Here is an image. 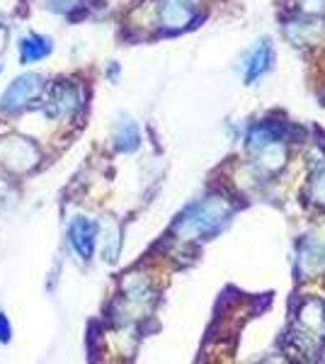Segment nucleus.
Here are the masks:
<instances>
[{
    "mask_svg": "<svg viewBox=\"0 0 325 364\" xmlns=\"http://www.w3.org/2000/svg\"><path fill=\"white\" fill-rule=\"evenodd\" d=\"M228 216H230L228 204L218 197H211V199H204L197 207H192L190 211H185V214L180 216V221H177V231L190 238L211 236V233H216L218 228H221V224Z\"/></svg>",
    "mask_w": 325,
    "mask_h": 364,
    "instance_id": "nucleus-1",
    "label": "nucleus"
},
{
    "mask_svg": "<svg viewBox=\"0 0 325 364\" xmlns=\"http://www.w3.org/2000/svg\"><path fill=\"white\" fill-rule=\"evenodd\" d=\"M41 90H44V78L39 73L20 75L0 95V109H5V112H22V109L32 107V102L41 95Z\"/></svg>",
    "mask_w": 325,
    "mask_h": 364,
    "instance_id": "nucleus-2",
    "label": "nucleus"
},
{
    "mask_svg": "<svg viewBox=\"0 0 325 364\" xmlns=\"http://www.w3.org/2000/svg\"><path fill=\"white\" fill-rule=\"evenodd\" d=\"M0 163L15 173H27L39 163V149L29 139H3L0 141Z\"/></svg>",
    "mask_w": 325,
    "mask_h": 364,
    "instance_id": "nucleus-3",
    "label": "nucleus"
},
{
    "mask_svg": "<svg viewBox=\"0 0 325 364\" xmlns=\"http://www.w3.org/2000/svg\"><path fill=\"white\" fill-rule=\"evenodd\" d=\"M78 100H80V92L75 85H66V83H56L51 87V97L46 102L44 112L49 119H58V117H66L78 107Z\"/></svg>",
    "mask_w": 325,
    "mask_h": 364,
    "instance_id": "nucleus-4",
    "label": "nucleus"
},
{
    "mask_svg": "<svg viewBox=\"0 0 325 364\" xmlns=\"http://www.w3.org/2000/svg\"><path fill=\"white\" fill-rule=\"evenodd\" d=\"M68 236H70V245H73V250L78 252L82 260H90L92 250H95L97 226L92 224V221H87L85 216H78V219H73V224H70Z\"/></svg>",
    "mask_w": 325,
    "mask_h": 364,
    "instance_id": "nucleus-5",
    "label": "nucleus"
},
{
    "mask_svg": "<svg viewBox=\"0 0 325 364\" xmlns=\"http://www.w3.org/2000/svg\"><path fill=\"white\" fill-rule=\"evenodd\" d=\"M49 54H51V39L44 37V34H27L17 44V56H20V63H25V66L44 61Z\"/></svg>",
    "mask_w": 325,
    "mask_h": 364,
    "instance_id": "nucleus-6",
    "label": "nucleus"
},
{
    "mask_svg": "<svg viewBox=\"0 0 325 364\" xmlns=\"http://www.w3.org/2000/svg\"><path fill=\"white\" fill-rule=\"evenodd\" d=\"M161 17H163L165 27L180 29V27H185L192 22L194 10L187 0H165L163 8H161Z\"/></svg>",
    "mask_w": 325,
    "mask_h": 364,
    "instance_id": "nucleus-7",
    "label": "nucleus"
},
{
    "mask_svg": "<svg viewBox=\"0 0 325 364\" xmlns=\"http://www.w3.org/2000/svg\"><path fill=\"white\" fill-rule=\"evenodd\" d=\"M272 63V49L267 42H260L255 49L250 51V56L245 58V80L250 83V80H255L257 75H262L265 70L270 68Z\"/></svg>",
    "mask_w": 325,
    "mask_h": 364,
    "instance_id": "nucleus-8",
    "label": "nucleus"
},
{
    "mask_svg": "<svg viewBox=\"0 0 325 364\" xmlns=\"http://www.w3.org/2000/svg\"><path fill=\"white\" fill-rule=\"evenodd\" d=\"M117 151H124V154H129V151L139 149V129H136L134 122L124 119L119 127H117Z\"/></svg>",
    "mask_w": 325,
    "mask_h": 364,
    "instance_id": "nucleus-9",
    "label": "nucleus"
},
{
    "mask_svg": "<svg viewBox=\"0 0 325 364\" xmlns=\"http://www.w3.org/2000/svg\"><path fill=\"white\" fill-rule=\"evenodd\" d=\"M10 336H13V328H10L8 316L0 311V343H10Z\"/></svg>",
    "mask_w": 325,
    "mask_h": 364,
    "instance_id": "nucleus-10",
    "label": "nucleus"
},
{
    "mask_svg": "<svg viewBox=\"0 0 325 364\" xmlns=\"http://www.w3.org/2000/svg\"><path fill=\"white\" fill-rule=\"evenodd\" d=\"M313 197H316V202L325 204V173L316 178V185H313Z\"/></svg>",
    "mask_w": 325,
    "mask_h": 364,
    "instance_id": "nucleus-11",
    "label": "nucleus"
},
{
    "mask_svg": "<svg viewBox=\"0 0 325 364\" xmlns=\"http://www.w3.org/2000/svg\"><path fill=\"white\" fill-rule=\"evenodd\" d=\"M325 0H304V8L306 10H321Z\"/></svg>",
    "mask_w": 325,
    "mask_h": 364,
    "instance_id": "nucleus-12",
    "label": "nucleus"
},
{
    "mask_svg": "<svg viewBox=\"0 0 325 364\" xmlns=\"http://www.w3.org/2000/svg\"><path fill=\"white\" fill-rule=\"evenodd\" d=\"M0 73H3V63H0Z\"/></svg>",
    "mask_w": 325,
    "mask_h": 364,
    "instance_id": "nucleus-13",
    "label": "nucleus"
}]
</instances>
